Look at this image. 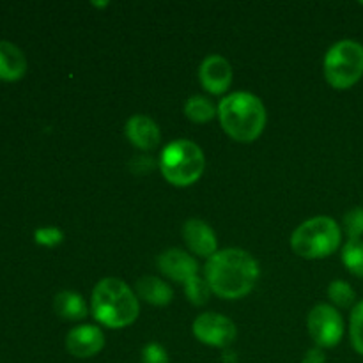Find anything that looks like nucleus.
I'll return each mask as SVG.
<instances>
[{"label":"nucleus","mask_w":363,"mask_h":363,"mask_svg":"<svg viewBox=\"0 0 363 363\" xmlns=\"http://www.w3.org/2000/svg\"><path fill=\"white\" fill-rule=\"evenodd\" d=\"M261 269L252 254L241 248L218 250L208 259L204 268V279L216 296L223 300L245 298L257 284Z\"/></svg>","instance_id":"nucleus-1"},{"label":"nucleus","mask_w":363,"mask_h":363,"mask_svg":"<svg viewBox=\"0 0 363 363\" xmlns=\"http://www.w3.org/2000/svg\"><path fill=\"white\" fill-rule=\"evenodd\" d=\"M218 119L222 130L233 140L248 142L257 140L266 128L268 113L261 99L252 92H233L225 96L218 105Z\"/></svg>","instance_id":"nucleus-2"},{"label":"nucleus","mask_w":363,"mask_h":363,"mask_svg":"<svg viewBox=\"0 0 363 363\" xmlns=\"http://www.w3.org/2000/svg\"><path fill=\"white\" fill-rule=\"evenodd\" d=\"M91 307L96 321L113 330L133 325L140 314L137 293H133L123 280L112 277L96 284L92 289Z\"/></svg>","instance_id":"nucleus-3"},{"label":"nucleus","mask_w":363,"mask_h":363,"mask_svg":"<svg viewBox=\"0 0 363 363\" xmlns=\"http://www.w3.org/2000/svg\"><path fill=\"white\" fill-rule=\"evenodd\" d=\"M342 230L330 216H314L294 229L291 248L303 259H325L340 247Z\"/></svg>","instance_id":"nucleus-4"},{"label":"nucleus","mask_w":363,"mask_h":363,"mask_svg":"<svg viewBox=\"0 0 363 363\" xmlns=\"http://www.w3.org/2000/svg\"><path fill=\"white\" fill-rule=\"evenodd\" d=\"M206 169L202 149L195 142L179 138L165 145L160 156V170L174 186H190L201 179Z\"/></svg>","instance_id":"nucleus-5"},{"label":"nucleus","mask_w":363,"mask_h":363,"mask_svg":"<svg viewBox=\"0 0 363 363\" xmlns=\"http://www.w3.org/2000/svg\"><path fill=\"white\" fill-rule=\"evenodd\" d=\"M325 80L333 89L346 91L363 77V45L354 39H342L326 52L323 64Z\"/></svg>","instance_id":"nucleus-6"},{"label":"nucleus","mask_w":363,"mask_h":363,"mask_svg":"<svg viewBox=\"0 0 363 363\" xmlns=\"http://www.w3.org/2000/svg\"><path fill=\"white\" fill-rule=\"evenodd\" d=\"M307 328L315 346L330 350L340 344L344 337V319L335 307L319 303L308 312Z\"/></svg>","instance_id":"nucleus-7"},{"label":"nucleus","mask_w":363,"mask_h":363,"mask_svg":"<svg viewBox=\"0 0 363 363\" xmlns=\"http://www.w3.org/2000/svg\"><path fill=\"white\" fill-rule=\"evenodd\" d=\"M194 335L199 342L211 347H227L236 340V325L216 312H204L194 321Z\"/></svg>","instance_id":"nucleus-8"},{"label":"nucleus","mask_w":363,"mask_h":363,"mask_svg":"<svg viewBox=\"0 0 363 363\" xmlns=\"http://www.w3.org/2000/svg\"><path fill=\"white\" fill-rule=\"evenodd\" d=\"M199 80L209 94H223L233 84V67L229 60L218 53L208 55L199 67Z\"/></svg>","instance_id":"nucleus-9"},{"label":"nucleus","mask_w":363,"mask_h":363,"mask_svg":"<svg viewBox=\"0 0 363 363\" xmlns=\"http://www.w3.org/2000/svg\"><path fill=\"white\" fill-rule=\"evenodd\" d=\"M105 347V335L101 328L94 325H80L69 330L66 337L67 353L74 358H91L101 353Z\"/></svg>","instance_id":"nucleus-10"},{"label":"nucleus","mask_w":363,"mask_h":363,"mask_svg":"<svg viewBox=\"0 0 363 363\" xmlns=\"http://www.w3.org/2000/svg\"><path fill=\"white\" fill-rule=\"evenodd\" d=\"M158 268L165 277L174 282L186 284L199 275V264L190 254L179 248H169L158 255Z\"/></svg>","instance_id":"nucleus-11"},{"label":"nucleus","mask_w":363,"mask_h":363,"mask_svg":"<svg viewBox=\"0 0 363 363\" xmlns=\"http://www.w3.org/2000/svg\"><path fill=\"white\" fill-rule=\"evenodd\" d=\"M183 240L199 257H213L218 252V240L215 230L204 220L191 218L183 225Z\"/></svg>","instance_id":"nucleus-12"},{"label":"nucleus","mask_w":363,"mask_h":363,"mask_svg":"<svg viewBox=\"0 0 363 363\" xmlns=\"http://www.w3.org/2000/svg\"><path fill=\"white\" fill-rule=\"evenodd\" d=\"M124 133H126L128 140L140 151H151V149L158 147V144L162 142V131H160L158 124L151 117L142 116V113H135L126 121Z\"/></svg>","instance_id":"nucleus-13"},{"label":"nucleus","mask_w":363,"mask_h":363,"mask_svg":"<svg viewBox=\"0 0 363 363\" xmlns=\"http://www.w3.org/2000/svg\"><path fill=\"white\" fill-rule=\"evenodd\" d=\"M27 73L25 53L9 41H0V80L16 82Z\"/></svg>","instance_id":"nucleus-14"},{"label":"nucleus","mask_w":363,"mask_h":363,"mask_svg":"<svg viewBox=\"0 0 363 363\" xmlns=\"http://www.w3.org/2000/svg\"><path fill=\"white\" fill-rule=\"evenodd\" d=\"M135 291H137L138 298L155 305V307H165L174 298L172 287L167 282H163L162 279H158V277L151 275L138 279L137 284H135Z\"/></svg>","instance_id":"nucleus-15"},{"label":"nucleus","mask_w":363,"mask_h":363,"mask_svg":"<svg viewBox=\"0 0 363 363\" xmlns=\"http://www.w3.org/2000/svg\"><path fill=\"white\" fill-rule=\"evenodd\" d=\"M53 311L66 321H80L87 315V305L84 298L73 291H62L53 300Z\"/></svg>","instance_id":"nucleus-16"},{"label":"nucleus","mask_w":363,"mask_h":363,"mask_svg":"<svg viewBox=\"0 0 363 363\" xmlns=\"http://www.w3.org/2000/svg\"><path fill=\"white\" fill-rule=\"evenodd\" d=\"M216 113H218V110L215 108V105L206 96H190L186 99V103H184V116L195 124L209 123Z\"/></svg>","instance_id":"nucleus-17"},{"label":"nucleus","mask_w":363,"mask_h":363,"mask_svg":"<svg viewBox=\"0 0 363 363\" xmlns=\"http://www.w3.org/2000/svg\"><path fill=\"white\" fill-rule=\"evenodd\" d=\"M342 262L350 273L358 279H363V241L347 240L342 248Z\"/></svg>","instance_id":"nucleus-18"},{"label":"nucleus","mask_w":363,"mask_h":363,"mask_svg":"<svg viewBox=\"0 0 363 363\" xmlns=\"http://www.w3.org/2000/svg\"><path fill=\"white\" fill-rule=\"evenodd\" d=\"M328 298L337 307L350 308L357 300V293L346 280H333L328 286Z\"/></svg>","instance_id":"nucleus-19"},{"label":"nucleus","mask_w":363,"mask_h":363,"mask_svg":"<svg viewBox=\"0 0 363 363\" xmlns=\"http://www.w3.org/2000/svg\"><path fill=\"white\" fill-rule=\"evenodd\" d=\"M184 293H186V298L194 305H206L213 291L209 287L208 280L197 275L184 284Z\"/></svg>","instance_id":"nucleus-20"},{"label":"nucleus","mask_w":363,"mask_h":363,"mask_svg":"<svg viewBox=\"0 0 363 363\" xmlns=\"http://www.w3.org/2000/svg\"><path fill=\"white\" fill-rule=\"evenodd\" d=\"M350 337L353 350L363 357V301H358L351 311Z\"/></svg>","instance_id":"nucleus-21"},{"label":"nucleus","mask_w":363,"mask_h":363,"mask_svg":"<svg viewBox=\"0 0 363 363\" xmlns=\"http://www.w3.org/2000/svg\"><path fill=\"white\" fill-rule=\"evenodd\" d=\"M342 227H344V233L347 234V238H350V240H362V236H363V208L362 206L350 209V211L344 215Z\"/></svg>","instance_id":"nucleus-22"},{"label":"nucleus","mask_w":363,"mask_h":363,"mask_svg":"<svg viewBox=\"0 0 363 363\" xmlns=\"http://www.w3.org/2000/svg\"><path fill=\"white\" fill-rule=\"evenodd\" d=\"M34 240L35 243L41 245V247H48V248H53V247H59L60 243L64 241V233L59 229V227H39V229H35L34 233Z\"/></svg>","instance_id":"nucleus-23"},{"label":"nucleus","mask_w":363,"mask_h":363,"mask_svg":"<svg viewBox=\"0 0 363 363\" xmlns=\"http://www.w3.org/2000/svg\"><path fill=\"white\" fill-rule=\"evenodd\" d=\"M142 363H170L165 347L151 342L142 350Z\"/></svg>","instance_id":"nucleus-24"},{"label":"nucleus","mask_w":363,"mask_h":363,"mask_svg":"<svg viewBox=\"0 0 363 363\" xmlns=\"http://www.w3.org/2000/svg\"><path fill=\"white\" fill-rule=\"evenodd\" d=\"M301 363H326V357H325V351L321 347H312L305 353L303 360Z\"/></svg>","instance_id":"nucleus-25"},{"label":"nucleus","mask_w":363,"mask_h":363,"mask_svg":"<svg viewBox=\"0 0 363 363\" xmlns=\"http://www.w3.org/2000/svg\"><path fill=\"white\" fill-rule=\"evenodd\" d=\"M362 6H363V2H362Z\"/></svg>","instance_id":"nucleus-26"}]
</instances>
